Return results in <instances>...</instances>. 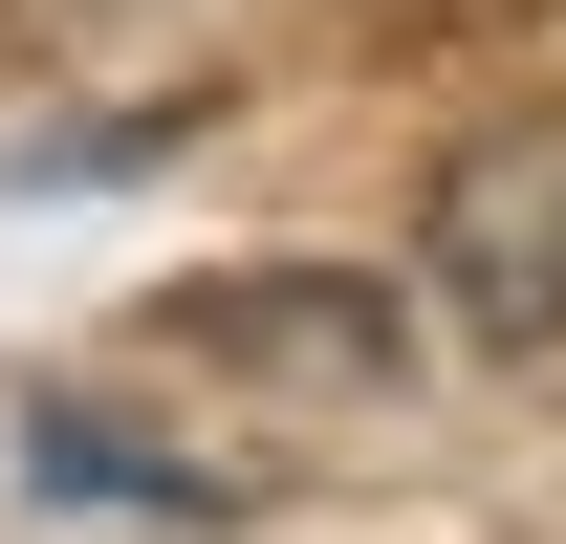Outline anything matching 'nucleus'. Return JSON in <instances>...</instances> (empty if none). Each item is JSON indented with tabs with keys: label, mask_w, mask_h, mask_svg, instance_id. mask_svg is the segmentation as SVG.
<instances>
[{
	"label": "nucleus",
	"mask_w": 566,
	"mask_h": 544,
	"mask_svg": "<svg viewBox=\"0 0 566 544\" xmlns=\"http://www.w3.org/2000/svg\"><path fill=\"white\" fill-rule=\"evenodd\" d=\"M436 305L480 348H566V109H523L436 175Z\"/></svg>",
	"instance_id": "nucleus-1"
},
{
	"label": "nucleus",
	"mask_w": 566,
	"mask_h": 544,
	"mask_svg": "<svg viewBox=\"0 0 566 544\" xmlns=\"http://www.w3.org/2000/svg\"><path fill=\"white\" fill-rule=\"evenodd\" d=\"M175 348H218V370H305V393H370V370L415 348V305H370V283H175Z\"/></svg>",
	"instance_id": "nucleus-2"
}]
</instances>
